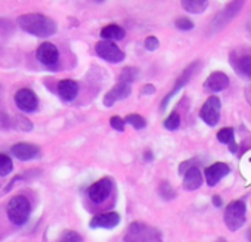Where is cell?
<instances>
[{
	"label": "cell",
	"mask_w": 251,
	"mask_h": 242,
	"mask_svg": "<svg viewBox=\"0 0 251 242\" xmlns=\"http://www.w3.org/2000/svg\"><path fill=\"white\" fill-rule=\"evenodd\" d=\"M132 93V87L130 83H124V81H118L117 84L112 86V89L103 96V105L105 106H112L115 102L126 99Z\"/></svg>",
	"instance_id": "30bf717a"
},
{
	"label": "cell",
	"mask_w": 251,
	"mask_h": 242,
	"mask_svg": "<svg viewBox=\"0 0 251 242\" xmlns=\"http://www.w3.org/2000/svg\"><path fill=\"white\" fill-rule=\"evenodd\" d=\"M202 185V174L198 167H189L185 171L183 177V188L186 191H195Z\"/></svg>",
	"instance_id": "ac0fdd59"
},
{
	"label": "cell",
	"mask_w": 251,
	"mask_h": 242,
	"mask_svg": "<svg viewBox=\"0 0 251 242\" xmlns=\"http://www.w3.org/2000/svg\"><path fill=\"white\" fill-rule=\"evenodd\" d=\"M220 99L217 96H210L200 111V117L207 126H216L220 120Z\"/></svg>",
	"instance_id": "5b68a950"
},
{
	"label": "cell",
	"mask_w": 251,
	"mask_h": 242,
	"mask_svg": "<svg viewBox=\"0 0 251 242\" xmlns=\"http://www.w3.org/2000/svg\"><path fill=\"white\" fill-rule=\"evenodd\" d=\"M213 204H214V207H220L222 205V198L220 196H213Z\"/></svg>",
	"instance_id": "d590c367"
},
{
	"label": "cell",
	"mask_w": 251,
	"mask_h": 242,
	"mask_svg": "<svg viewBox=\"0 0 251 242\" xmlns=\"http://www.w3.org/2000/svg\"><path fill=\"white\" fill-rule=\"evenodd\" d=\"M248 239H251V229H250V232H248Z\"/></svg>",
	"instance_id": "74e56055"
},
{
	"label": "cell",
	"mask_w": 251,
	"mask_h": 242,
	"mask_svg": "<svg viewBox=\"0 0 251 242\" xmlns=\"http://www.w3.org/2000/svg\"><path fill=\"white\" fill-rule=\"evenodd\" d=\"M242 3H244V0H235L233 3H230L227 8H225V11H223L222 14H219L217 18H216V21H214V24L217 25V28L226 25L230 20H233L235 15L241 11Z\"/></svg>",
	"instance_id": "2e32d148"
},
{
	"label": "cell",
	"mask_w": 251,
	"mask_h": 242,
	"mask_svg": "<svg viewBox=\"0 0 251 242\" xmlns=\"http://www.w3.org/2000/svg\"><path fill=\"white\" fill-rule=\"evenodd\" d=\"M12 126L17 127V129H20V130H31L33 129L30 120H27L24 117H15L12 120Z\"/></svg>",
	"instance_id": "484cf974"
},
{
	"label": "cell",
	"mask_w": 251,
	"mask_h": 242,
	"mask_svg": "<svg viewBox=\"0 0 251 242\" xmlns=\"http://www.w3.org/2000/svg\"><path fill=\"white\" fill-rule=\"evenodd\" d=\"M61 241H64V242H70V241L80 242V241H83V238H81V235H78L77 232H73V230H65V232L61 235Z\"/></svg>",
	"instance_id": "4dcf8cb0"
},
{
	"label": "cell",
	"mask_w": 251,
	"mask_h": 242,
	"mask_svg": "<svg viewBox=\"0 0 251 242\" xmlns=\"http://www.w3.org/2000/svg\"><path fill=\"white\" fill-rule=\"evenodd\" d=\"M15 103L24 112H34L39 108V99L30 89H20L15 93Z\"/></svg>",
	"instance_id": "9c48e42d"
},
{
	"label": "cell",
	"mask_w": 251,
	"mask_h": 242,
	"mask_svg": "<svg viewBox=\"0 0 251 242\" xmlns=\"http://www.w3.org/2000/svg\"><path fill=\"white\" fill-rule=\"evenodd\" d=\"M12 170H14V163H12V160H11L8 155H5V154H0V176L5 177V176H8Z\"/></svg>",
	"instance_id": "603a6c76"
},
{
	"label": "cell",
	"mask_w": 251,
	"mask_h": 242,
	"mask_svg": "<svg viewBox=\"0 0 251 242\" xmlns=\"http://www.w3.org/2000/svg\"><path fill=\"white\" fill-rule=\"evenodd\" d=\"M18 25L28 34L36 37H50L56 33V23L42 14H25L18 18Z\"/></svg>",
	"instance_id": "6da1fadb"
},
{
	"label": "cell",
	"mask_w": 251,
	"mask_h": 242,
	"mask_svg": "<svg viewBox=\"0 0 251 242\" xmlns=\"http://www.w3.org/2000/svg\"><path fill=\"white\" fill-rule=\"evenodd\" d=\"M109 124H111V127H112L114 130H117V132H124L126 121H124V118H121V117H118V115H114V117H111V120H109Z\"/></svg>",
	"instance_id": "f1b7e54d"
},
{
	"label": "cell",
	"mask_w": 251,
	"mask_h": 242,
	"mask_svg": "<svg viewBox=\"0 0 251 242\" xmlns=\"http://www.w3.org/2000/svg\"><path fill=\"white\" fill-rule=\"evenodd\" d=\"M139 75V71L136 68H124L120 74V81H124V83H132L138 78Z\"/></svg>",
	"instance_id": "d4e9b609"
},
{
	"label": "cell",
	"mask_w": 251,
	"mask_h": 242,
	"mask_svg": "<svg viewBox=\"0 0 251 242\" xmlns=\"http://www.w3.org/2000/svg\"><path fill=\"white\" fill-rule=\"evenodd\" d=\"M175 25H176V28L180 30V31H189V30L194 28V23H192L189 18H185V17L177 18V20L175 21Z\"/></svg>",
	"instance_id": "83f0119b"
},
{
	"label": "cell",
	"mask_w": 251,
	"mask_h": 242,
	"mask_svg": "<svg viewBox=\"0 0 251 242\" xmlns=\"http://www.w3.org/2000/svg\"><path fill=\"white\" fill-rule=\"evenodd\" d=\"M245 99H247L248 105L251 106V84H248V86L245 87Z\"/></svg>",
	"instance_id": "e575fe53"
},
{
	"label": "cell",
	"mask_w": 251,
	"mask_h": 242,
	"mask_svg": "<svg viewBox=\"0 0 251 242\" xmlns=\"http://www.w3.org/2000/svg\"><path fill=\"white\" fill-rule=\"evenodd\" d=\"M6 213L9 220L17 224V226H23L28 221L30 214H31V204L28 201V198H25L24 195H17L14 196L6 207Z\"/></svg>",
	"instance_id": "7a4b0ae2"
},
{
	"label": "cell",
	"mask_w": 251,
	"mask_h": 242,
	"mask_svg": "<svg viewBox=\"0 0 251 242\" xmlns=\"http://www.w3.org/2000/svg\"><path fill=\"white\" fill-rule=\"evenodd\" d=\"M58 95L65 102H73L78 95V83L70 78L61 80L58 83Z\"/></svg>",
	"instance_id": "9a60e30c"
},
{
	"label": "cell",
	"mask_w": 251,
	"mask_h": 242,
	"mask_svg": "<svg viewBox=\"0 0 251 242\" xmlns=\"http://www.w3.org/2000/svg\"><path fill=\"white\" fill-rule=\"evenodd\" d=\"M180 3L189 14H202L208 8V0H180Z\"/></svg>",
	"instance_id": "44dd1931"
},
{
	"label": "cell",
	"mask_w": 251,
	"mask_h": 242,
	"mask_svg": "<svg viewBox=\"0 0 251 242\" xmlns=\"http://www.w3.org/2000/svg\"><path fill=\"white\" fill-rule=\"evenodd\" d=\"M179 126H180V115L176 112V111H173L166 120H164V127L167 129V130H177L179 129Z\"/></svg>",
	"instance_id": "cb8c5ba5"
},
{
	"label": "cell",
	"mask_w": 251,
	"mask_h": 242,
	"mask_svg": "<svg viewBox=\"0 0 251 242\" xmlns=\"http://www.w3.org/2000/svg\"><path fill=\"white\" fill-rule=\"evenodd\" d=\"M126 36V31L123 27L117 25V24H109L106 27H103L100 30V37L105 40H121Z\"/></svg>",
	"instance_id": "ffe728a7"
},
{
	"label": "cell",
	"mask_w": 251,
	"mask_h": 242,
	"mask_svg": "<svg viewBox=\"0 0 251 242\" xmlns=\"http://www.w3.org/2000/svg\"><path fill=\"white\" fill-rule=\"evenodd\" d=\"M229 166L225 163H214L205 170V182L208 186H216L225 176L229 174Z\"/></svg>",
	"instance_id": "4fadbf2b"
},
{
	"label": "cell",
	"mask_w": 251,
	"mask_h": 242,
	"mask_svg": "<svg viewBox=\"0 0 251 242\" xmlns=\"http://www.w3.org/2000/svg\"><path fill=\"white\" fill-rule=\"evenodd\" d=\"M12 126V121L9 120V117L5 112H0V129H6Z\"/></svg>",
	"instance_id": "d6a6232c"
},
{
	"label": "cell",
	"mask_w": 251,
	"mask_h": 242,
	"mask_svg": "<svg viewBox=\"0 0 251 242\" xmlns=\"http://www.w3.org/2000/svg\"><path fill=\"white\" fill-rule=\"evenodd\" d=\"M95 52L99 58H102L103 61H106L109 64H120L126 58L124 52L112 40H105V39H102L100 42L96 43Z\"/></svg>",
	"instance_id": "277c9868"
},
{
	"label": "cell",
	"mask_w": 251,
	"mask_h": 242,
	"mask_svg": "<svg viewBox=\"0 0 251 242\" xmlns=\"http://www.w3.org/2000/svg\"><path fill=\"white\" fill-rule=\"evenodd\" d=\"M120 214L118 213H102V214H96L92 217L89 226L92 229H99V227H103V229H114L120 224Z\"/></svg>",
	"instance_id": "7c38bea8"
},
{
	"label": "cell",
	"mask_w": 251,
	"mask_h": 242,
	"mask_svg": "<svg viewBox=\"0 0 251 242\" xmlns=\"http://www.w3.org/2000/svg\"><path fill=\"white\" fill-rule=\"evenodd\" d=\"M36 58L39 59V62H42L45 67H55L59 61V50L58 48L50 43V42H43L36 52Z\"/></svg>",
	"instance_id": "ba28073f"
},
{
	"label": "cell",
	"mask_w": 251,
	"mask_h": 242,
	"mask_svg": "<svg viewBox=\"0 0 251 242\" xmlns=\"http://www.w3.org/2000/svg\"><path fill=\"white\" fill-rule=\"evenodd\" d=\"M245 204L242 201H233L230 202L225 210V223L229 230L236 232L241 229L245 223Z\"/></svg>",
	"instance_id": "3957f363"
},
{
	"label": "cell",
	"mask_w": 251,
	"mask_h": 242,
	"mask_svg": "<svg viewBox=\"0 0 251 242\" xmlns=\"http://www.w3.org/2000/svg\"><path fill=\"white\" fill-rule=\"evenodd\" d=\"M124 121L127 124H130L132 127H135L136 130H142V129L147 127V120L139 114H129L127 117L124 118Z\"/></svg>",
	"instance_id": "7402d4cb"
},
{
	"label": "cell",
	"mask_w": 251,
	"mask_h": 242,
	"mask_svg": "<svg viewBox=\"0 0 251 242\" xmlns=\"http://www.w3.org/2000/svg\"><path fill=\"white\" fill-rule=\"evenodd\" d=\"M160 48V40L155 36H150L145 39V49L150 52H154Z\"/></svg>",
	"instance_id": "1f68e13d"
},
{
	"label": "cell",
	"mask_w": 251,
	"mask_h": 242,
	"mask_svg": "<svg viewBox=\"0 0 251 242\" xmlns=\"http://www.w3.org/2000/svg\"><path fill=\"white\" fill-rule=\"evenodd\" d=\"M230 61L233 64L235 71L244 77L251 78V55H242V56H230Z\"/></svg>",
	"instance_id": "d6986e66"
},
{
	"label": "cell",
	"mask_w": 251,
	"mask_h": 242,
	"mask_svg": "<svg viewBox=\"0 0 251 242\" xmlns=\"http://www.w3.org/2000/svg\"><path fill=\"white\" fill-rule=\"evenodd\" d=\"M197 68H198V62H194V64H191V65L183 71V74H182V75L179 77V80L176 81L175 89H173V90L166 96V97H164V100H163V103H161V108H163V109H164V108H166V105L169 103L170 97H172L173 95H176V93H177V90H180V89H182V87L189 81V78L192 77V74H194V71H195Z\"/></svg>",
	"instance_id": "e0dca14e"
},
{
	"label": "cell",
	"mask_w": 251,
	"mask_h": 242,
	"mask_svg": "<svg viewBox=\"0 0 251 242\" xmlns=\"http://www.w3.org/2000/svg\"><path fill=\"white\" fill-rule=\"evenodd\" d=\"M229 86V78L225 73L216 71L208 75V78L204 81V87L208 92H222Z\"/></svg>",
	"instance_id": "5bb4252c"
},
{
	"label": "cell",
	"mask_w": 251,
	"mask_h": 242,
	"mask_svg": "<svg viewBox=\"0 0 251 242\" xmlns=\"http://www.w3.org/2000/svg\"><path fill=\"white\" fill-rule=\"evenodd\" d=\"M217 141L222 144H229L233 141V130L230 127H225L222 130H219L217 133Z\"/></svg>",
	"instance_id": "4316f807"
},
{
	"label": "cell",
	"mask_w": 251,
	"mask_h": 242,
	"mask_svg": "<svg viewBox=\"0 0 251 242\" xmlns=\"http://www.w3.org/2000/svg\"><path fill=\"white\" fill-rule=\"evenodd\" d=\"M141 93H142V95H152V93H155V87H154L152 84H147V86L142 89Z\"/></svg>",
	"instance_id": "836d02e7"
},
{
	"label": "cell",
	"mask_w": 251,
	"mask_h": 242,
	"mask_svg": "<svg viewBox=\"0 0 251 242\" xmlns=\"http://www.w3.org/2000/svg\"><path fill=\"white\" fill-rule=\"evenodd\" d=\"M229 151L230 152H236L238 151V146H236V144L232 141V142H229Z\"/></svg>",
	"instance_id": "8d00e7d4"
},
{
	"label": "cell",
	"mask_w": 251,
	"mask_h": 242,
	"mask_svg": "<svg viewBox=\"0 0 251 242\" xmlns=\"http://www.w3.org/2000/svg\"><path fill=\"white\" fill-rule=\"evenodd\" d=\"M96 2H99V3H102V2H105V0H96Z\"/></svg>",
	"instance_id": "f35d334b"
},
{
	"label": "cell",
	"mask_w": 251,
	"mask_h": 242,
	"mask_svg": "<svg viewBox=\"0 0 251 242\" xmlns=\"http://www.w3.org/2000/svg\"><path fill=\"white\" fill-rule=\"evenodd\" d=\"M175 189L167 183V182H163L161 183V186H160V195L163 196V198H166V199H172L173 196H175Z\"/></svg>",
	"instance_id": "f546056e"
},
{
	"label": "cell",
	"mask_w": 251,
	"mask_h": 242,
	"mask_svg": "<svg viewBox=\"0 0 251 242\" xmlns=\"http://www.w3.org/2000/svg\"><path fill=\"white\" fill-rule=\"evenodd\" d=\"M112 191V179L109 177H103L98 182H95L89 189H87V195L89 199L95 204H102L111 194Z\"/></svg>",
	"instance_id": "8992f818"
},
{
	"label": "cell",
	"mask_w": 251,
	"mask_h": 242,
	"mask_svg": "<svg viewBox=\"0 0 251 242\" xmlns=\"http://www.w3.org/2000/svg\"><path fill=\"white\" fill-rule=\"evenodd\" d=\"M161 235L152 229L148 227L142 223H133L129 227L127 235L124 236V239H132V241H154V239H160Z\"/></svg>",
	"instance_id": "52a82bcc"
},
{
	"label": "cell",
	"mask_w": 251,
	"mask_h": 242,
	"mask_svg": "<svg viewBox=\"0 0 251 242\" xmlns=\"http://www.w3.org/2000/svg\"><path fill=\"white\" fill-rule=\"evenodd\" d=\"M11 152L15 158L20 161H30L40 155V149L37 145H33L30 142H18L11 148Z\"/></svg>",
	"instance_id": "8fae6325"
}]
</instances>
